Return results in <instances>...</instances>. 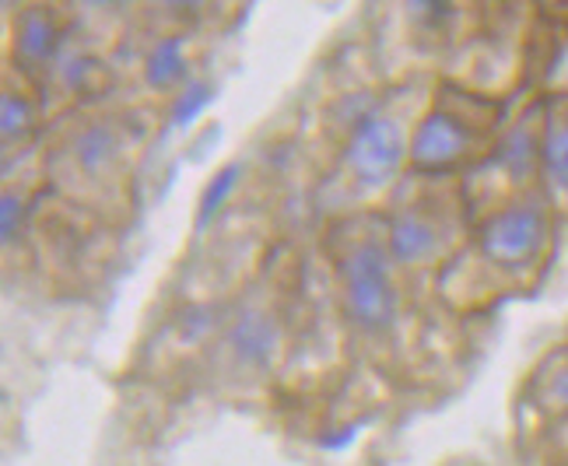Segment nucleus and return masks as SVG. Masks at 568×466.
I'll use <instances>...</instances> for the list:
<instances>
[{"mask_svg": "<svg viewBox=\"0 0 568 466\" xmlns=\"http://www.w3.org/2000/svg\"><path fill=\"white\" fill-rule=\"evenodd\" d=\"M551 200L537 193H523L491 207L474 232L480 260H488L491 266L509 274H523L544 263L551 250Z\"/></svg>", "mask_w": 568, "mask_h": 466, "instance_id": "obj_1", "label": "nucleus"}, {"mask_svg": "<svg viewBox=\"0 0 568 466\" xmlns=\"http://www.w3.org/2000/svg\"><path fill=\"white\" fill-rule=\"evenodd\" d=\"M36 105L26 92L8 88L4 102H0V130H4V144H21L36 130Z\"/></svg>", "mask_w": 568, "mask_h": 466, "instance_id": "obj_12", "label": "nucleus"}, {"mask_svg": "<svg viewBox=\"0 0 568 466\" xmlns=\"http://www.w3.org/2000/svg\"><path fill=\"white\" fill-rule=\"evenodd\" d=\"M211 99H214V88L207 81H190L183 92L176 95V105H172V123H176V126L193 123L207 109Z\"/></svg>", "mask_w": 568, "mask_h": 466, "instance_id": "obj_14", "label": "nucleus"}, {"mask_svg": "<svg viewBox=\"0 0 568 466\" xmlns=\"http://www.w3.org/2000/svg\"><path fill=\"white\" fill-rule=\"evenodd\" d=\"M386 250L393 263H400V266L435 263L446 250V221L435 211H425L422 204H407L389 217Z\"/></svg>", "mask_w": 568, "mask_h": 466, "instance_id": "obj_5", "label": "nucleus"}, {"mask_svg": "<svg viewBox=\"0 0 568 466\" xmlns=\"http://www.w3.org/2000/svg\"><path fill=\"white\" fill-rule=\"evenodd\" d=\"M21 225H26V204H21V196L14 193H4V204H0V229H4V242H11Z\"/></svg>", "mask_w": 568, "mask_h": 466, "instance_id": "obj_15", "label": "nucleus"}, {"mask_svg": "<svg viewBox=\"0 0 568 466\" xmlns=\"http://www.w3.org/2000/svg\"><path fill=\"white\" fill-rule=\"evenodd\" d=\"M225 344L232 351V358L243 368H267L277 358L281 347V326L264 308H246L239 313L225 333Z\"/></svg>", "mask_w": 568, "mask_h": 466, "instance_id": "obj_7", "label": "nucleus"}, {"mask_svg": "<svg viewBox=\"0 0 568 466\" xmlns=\"http://www.w3.org/2000/svg\"><path fill=\"white\" fill-rule=\"evenodd\" d=\"M565 428H568V421H565Z\"/></svg>", "mask_w": 568, "mask_h": 466, "instance_id": "obj_16", "label": "nucleus"}, {"mask_svg": "<svg viewBox=\"0 0 568 466\" xmlns=\"http://www.w3.org/2000/svg\"><path fill=\"white\" fill-rule=\"evenodd\" d=\"M477 141H480L477 130H470L467 123L443 113V109H432V113H425L410 133L407 165L418 175H446L470 159Z\"/></svg>", "mask_w": 568, "mask_h": 466, "instance_id": "obj_4", "label": "nucleus"}, {"mask_svg": "<svg viewBox=\"0 0 568 466\" xmlns=\"http://www.w3.org/2000/svg\"><path fill=\"white\" fill-rule=\"evenodd\" d=\"M63 50V29L47 8H26L14 26V57L32 74L50 71Z\"/></svg>", "mask_w": 568, "mask_h": 466, "instance_id": "obj_6", "label": "nucleus"}, {"mask_svg": "<svg viewBox=\"0 0 568 466\" xmlns=\"http://www.w3.org/2000/svg\"><path fill=\"white\" fill-rule=\"evenodd\" d=\"M410 159V141L397 116L365 113L344 141V165L365 186H386Z\"/></svg>", "mask_w": 568, "mask_h": 466, "instance_id": "obj_3", "label": "nucleus"}, {"mask_svg": "<svg viewBox=\"0 0 568 466\" xmlns=\"http://www.w3.org/2000/svg\"><path fill=\"white\" fill-rule=\"evenodd\" d=\"M540 180L551 204H568V99L555 102L540 120Z\"/></svg>", "mask_w": 568, "mask_h": 466, "instance_id": "obj_8", "label": "nucleus"}, {"mask_svg": "<svg viewBox=\"0 0 568 466\" xmlns=\"http://www.w3.org/2000/svg\"><path fill=\"white\" fill-rule=\"evenodd\" d=\"M530 399L544 417L561 421V425L568 421V347L548 354L544 365L534 372Z\"/></svg>", "mask_w": 568, "mask_h": 466, "instance_id": "obj_10", "label": "nucleus"}, {"mask_svg": "<svg viewBox=\"0 0 568 466\" xmlns=\"http://www.w3.org/2000/svg\"><path fill=\"white\" fill-rule=\"evenodd\" d=\"M186 74H190L186 36H162L144 57V81L155 88V92H172V88H180L186 81Z\"/></svg>", "mask_w": 568, "mask_h": 466, "instance_id": "obj_11", "label": "nucleus"}, {"mask_svg": "<svg viewBox=\"0 0 568 466\" xmlns=\"http://www.w3.org/2000/svg\"><path fill=\"white\" fill-rule=\"evenodd\" d=\"M344 313L362 333H383L400 316V292L393 281V256L383 239H355L337 260Z\"/></svg>", "mask_w": 568, "mask_h": 466, "instance_id": "obj_2", "label": "nucleus"}, {"mask_svg": "<svg viewBox=\"0 0 568 466\" xmlns=\"http://www.w3.org/2000/svg\"><path fill=\"white\" fill-rule=\"evenodd\" d=\"M239 186V165H225L222 172L214 175V180L207 183L204 196H201V211H196V229L211 225V221L217 217V211L225 207V200L232 196V190Z\"/></svg>", "mask_w": 568, "mask_h": 466, "instance_id": "obj_13", "label": "nucleus"}, {"mask_svg": "<svg viewBox=\"0 0 568 466\" xmlns=\"http://www.w3.org/2000/svg\"><path fill=\"white\" fill-rule=\"evenodd\" d=\"M120 154H123V130L113 120H92L71 138V159L89 180L105 175L116 165Z\"/></svg>", "mask_w": 568, "mask_h": 466, "instance_id": "obj_9", "label": "nucleus"}]
</instances>
